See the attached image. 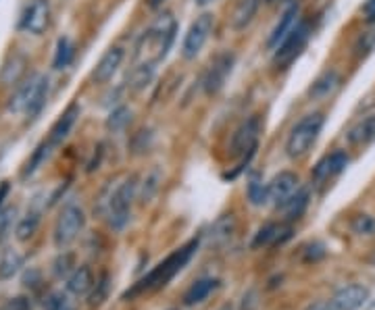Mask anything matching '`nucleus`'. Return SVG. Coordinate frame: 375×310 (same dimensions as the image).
<instances>
[{
    "label": "nucleus",
    "instance_id": "nucleus-45",
    "mask_svg": "<svg viewBox=\"0 0 375 310\" xmlns=\"http://www.w3.org/2000/svg\"><path fill=\"white\" fill-rule=\"evenodd\" d=\"M8 190H11V185L4 181V183H0V209H2V204H4V200H6V196H8Z\"/></svg>",
    "mask_w": 375,
    "mask_h": 310
},
{
    "label": "nucleus",
    "instance_id": "nucleus-35",
    "mask_svg": "<svg viewBox=\"0 0 375 310\" xmlns=\"http://www.w3.org/2000/svg\"><path fill=\"white\" fill-rule=\"evenodd\" d=\"M350 230H353L355 235L371 237V235H375V217H371V215H357L350 221Z\"/></svg>",
    "mask_w": 375,
    "mask_h": 310
},
{
    "label": "nucleus",
    "instance_id": "nucleus-11",
    "mask_svg": "<svg viewBox=\"0 0 375 310\" xmlns=\"http://www.w3.org/2000/svg\"><path fill=\"white\" fill-rule=\"evenodd\" d=\"M50 25V0H29L21 13L19 29L32 36H42Z\"/></svg>",
    "mask_w": 375,
    "mask_h": 310
},
{
    "label": "nucleus",
    "instance_id": "nucleus-49",
    "mask_svg": "<svg viewBox=\"0 0 375 310\" xmlns=\"http://www.w3.org/2000/svg\"><path fill=\"white\" fill-rule=\"evenodd\" d=\"M374 262H375V256H374Z\"/></svg>",
    "mask_w": 375,
    "mask_h": 310
},
{
    "label": "nucleus",
    "instance_id": "nucleus-5",
    "mask_svg": "<svg viewBox=\"0 0 375 310\" xmlns=\"http://www.w3.org/2000/svg\"><path fill=\"white\" fill-rule=\"evenodd\" d=\"M50 90V79L46 76H32L27 78L15 92V96L8 102V111L23 113L27 119H36L42 108L46 106Z\"/></svg>",
    "mask_w": 375,
    "mask_h": 310
},
{
    "label": "nucleus",
    "instance_id": "nucleus-2",
    "mask_svg": "<svg viewBox=\"0 0 375 310\" xmlns=\"http://www.w3.org/2000/svg\"><path fill=\"white\" fill-rule=\"evenodd\" d=\"M196 248H198V239H190L184 248H179L173 254H169L154 271H150L144 279H140L138 286H134L130 292H125L123 298H134V296H138V294H142L146 290H156V288L167 286L171 281V277L175 273H179L188 265V260L192 258V254L196 252Z\"/></svg>",
    "mask_w": 375,
    "mask_h": 310
},
{
    "label": "nucleus",
    "instance_id": "nucleus-32",
    "mask_svg": "<svg viewBox=\"0 0 375 310\" xmlns=\"http://www.w3.org/2000/svg\"><path fill=\"white\" fill-rule=\"evenodd\" d=\"M50 153H53V148H50V146L46 144V140H44V142H42V144H40V146L34 150L32 158L25 162V167H23V171H21V177H23V179L32 177V175H34V173H36V171L42 167V162L48 158V155H50Z\"/></svg>",
    "mask_w": 375,
    "mask_h": 310
},
{
    "label": "nucleus",
    "instance_id": "nucleus-38",
    "mask_svg": "<svg viewBox=\"0 0 375 310\" xmlns=\"http://www.w3.org/2000/svg\"><path fill=\"white\" fill-rule=\"evenodd\" d=\"M71 267H74V256L71 254H63V256H59L55 260V275L57 277H65V275H69Z\"/></svg>",
    "mask_w": 375,
    "mask_h": 310
},
{
    "label": "nucleus",
    "instance_id": "nucleus-21",
    "mask_svg": "<svg viewBox=\"0 0 375 310\" xmlns=\"http://www.w3.org/2000/svg\"><path fill=\"white\" fill-rule=\"evenodd\" d=\"M219 288V279L215 277H203V279H196L188 292L184 294V304L186 307H196V304H203L215 290Z\"/></svg>",
    "mask_w": 375,
    "mask_h": 310
},
{
    "label": "nucleus",
    "instance_id": "nucleus-48",
    "mask_svg": "<svg viewBox=\"0 0 375 310\" xmlns=\"http://www.w3.org/2000/svg\"><path fill=\"white\" fill-rule=\"evenodd\" d=\"M219 310H233V309H231V304H224Z\"/></svg>",
    "mask_w": 375,
    "mask_h": 310
},
{
    "label": "nucleus",
    "instance_id": "nucleus-31",
    "mask_svg": "<svg viewBox=\"0 0 375 310\" xmlns=\"http://www.w3.org/2000/svg\"><path fill=\"white\" fill-rule=\"evenodd\" d=\"M38 225H40V213L38 211H27V215L17 223V230H15V237L19 241H27L29 237H34V233L38 232Z\"/></svg>",
    "mask_w": 375,
    "mask_h": 310
},
{
    "label": "nucleus",
    "instance_id": "nucleus-44",
    "mask_svg": "<svg viewBox=\"0 0 375 310\" xmlns=\"http://www.w3.org/2000/svg\"><path fill=\"white\" fill-rule=\"evenodd\" d=\"M361 17L367 23H375V0H365L361 6Z\"/></svg>",
    "mask_w": 375,
    "mask_h": 310
},
{
    "label": "nucleus",
    "instance_id": "nucleus-37",
    "mask_svg": "<svg viewBox=\"0 0 375 310\" xmlns=\"http://www.w3.org/2000/svg\"><path fill=\"white\" fill-rule=\"evenodd\" d=\"M375 48V29L371 31H367V34H363V38L359 40V44H357V59H365L367 55H371Z\"/></svg>",
    "mask_w": 375,
    "mask_h": 310
},
{
    "label": "nucleus",
    "instance_id": "nucleus-30",
    "mask_svg": "<svg viewBox=\"0 0 375 310\" xmlns=\"http://www.w3.org/2000/svg\"><path fill=\"white\" fill-rule=\"evenodd\" d=\"M248 202L252 206H265L269 204V190H267V183L259 177V175H252L250 181H248Z\"/></svg>",
    "mask_w": 375,
    "mask_h": 310
},
{
    "label": "nucleus",
    "instance_id": "nucleus-14",
    "mask_svg": "<svg viewBox=\"0 0 375 310\" xmlns=\"http://www.w3.org/2000/svg\"><path fill=\"white\" fill-rule=\"evenodd\" d=\"M300 21V4L299 2H290L284 10H282V15H280V19L275 21V25L271 27V31H269V36H267V48L273 52L275 48H278V44L296 27V23Z\"/></svg>",
    "mask_w": 375,
    "mask_h": 310
},
{
    "label": "nucleus",
    "instance_id": "nucleus-33",
    "mask_svg": "<svg viewBox=\"0 0 375 310\" xmlns=\"http://www.w3.org/2000/svg\"><path fill=\"white\" fill-rule=\"evenodd\" d=\"M74 57V44L69 38H61L59 44H57V52H55V59H53V67L55 69H65L69 65Z\"/></svg>",
    "mask_w": 375,
    "mask_h": 310
},
{
    "label": "nucleus",
    "instance_id": "nucleus-1",
    "mask_svg": "<svg viewBox=\"0 0 375 310\" xmlns=\"http://www.w3.org/2000/svg\"><path fill=\"white\" fill-rule=\"evenodd\" d=\"M175 31H177L175 17L171 13L158 15L150 23L149 29L140 36V40L136 44V59H138V63L146 61V63L158 65L167 57V52L171 50L173 40H175Z\"/></svg>",
    "mask_w": 375,
    "mask_h": 310
},
{
    "label": "nucleus",
    "instance_id": "nucleus-20",
    "mask_svg": "<svg viewBox=\"0 0 375 310\" xmlns=\"http://www.w3.org/2000/svg\"><path fill=\"white\" fill-rule=\"evenodd\" d=\"M290 235H292V230H290V227H286V225H282V223H267V225H263L259 232L254 233L250 248H252V250H259V248L280 246V244H284L286 239H290Z\"/></svg>",
    "mask_w": 375,
    "mask_h": 310
},
{
    "label": "nucleus",
    "instance_id": "nucleus-18",
    "mask_svg": "<svg viewBox=\"0 0 375 310\" xmlns=\"http://www.w3.org/2000/svg\"><path fill=\"white\" fill-rule=\"evenodd\" d=\"M259 8H261V0H238L229 15V27L236 34L246 31L252 25V21L257 19Z\"/></svg>",
    "mask_w": 375,
    "mask_h": 310
},
{
    "label": "nucleus",
    "instance_id": "nucleus-19",
    "mask_svg": "<svg viewBox=\"0 0 375 310\" xmlns=\"http://www.w3.org/2000/svg\"><path fill=\"white\" fill-rule=\"evenodd\" d=\"M77 117H79V106H77V104H69V108L55 121V125L50 127L48 140H46V144H48L53 150L59 148V146L69 138L71 129H74L75 123H77Z\"/></svg>",
    "mask_w": 375,
    "mask_h": 310
},
{
    "label": "nucleus",
    "instance_id": "nucleus-41",
    "mask_svg": "<svg viewBox=\"0 0 375 310\" xmlns=\"http://www.w3.org/2000/svg\"><path fill=\"white\" fill-rule=\"evenodd\" d=\"M259 309V292L257 290H248L242 296V307L240 310H257Z\"/></svg>",
    "mask_w": 375,
    "mask_h": 310
},
{
    "label": "nucleus",
    "instance_id": "nucleus-4",
    "mask_svg": "<svg viewBox=\"0 0 375 310\" xmlns=\"http://www.w3.org/2000/svg\"><path fill=\"white\" fill-rule=\"evenodd\" d=\"M325 125V115L321 111H313L302 115L292 125L286 138V155L292 160H300L313 150Z\"/></svg>",
    "mask_w": 375,
    "mask_h": 310
},
{
    "label": "nucleus",
    "instance_id": "nucleus-28",
    "mask_svg": "<svg viewBox=\"0 0 375 310\" xmlns=\"http://www.w3.org/2000/svg\"><path fill=\"white\" fill-rule=\"evenodd\" d=\"M132 119H134V111L130 106H125V104H119L109 113V117L104 121V127H107L109 134H121V132H125L130 127Z\"/></svg>",
    "mask_w": 375,
    "mask_h": 310
},
{
    "label": "nucleus",
    "instance_id": "nucleus-23",
    "mask_svg": "<svg viewBox=\"0 0 375 310\" xmlns=\"http://www.w3.org/2000/svg\"><path fill=\"white\" fill-rule=\"evenodd\" d=\"M25 67H27V59L21 52H13L4 61V65H2L0 83L2 85H15V83H19L23 79V76H25Z\"/></svg>",
    "mask_w": 375,
    "mask_h": 310
},
{
    "label": "nucleus",
    "instance_id": "nucleus-22",
    "mask_svg": "<svg viewBox=\"0 0 375 310\" xmlns=\"http://www.w3.org/2000/svg\"><path fill=\"white\" fill-rule=\"evenodd\" d=\"M346 140H348L350 146H367V144H371L375 140V113L363 117L361 121H357L348 129Z\"/></svg>",
    "mask_w": 375,
    "mask_h": 310
},
{
    "label": "nucleus",
    "instance_id": "nucleus-7",
    "mask_svg": "<svg viewBox=\"0 0 375 310\" xmlns=\"http://www.w3.org/2000/svg\"><path fill=\"white\" fill-rule=\"evenodd\" d=\"M261 129H263L261 117H259V115H252V117H248L246 121H242L240 127L233 132L231 142H229V155L233 156V158H242L240 167L248 164L250 158L257 155Z\"/></svg>",
    "mask_w": 375,
    "mask_h": 310
},
{
    "label": "nucleus",
    "instance_id": "nucleus-27",
    "mask_svg": "<svg viewBox=\"0 0 375 310\" xmlns=\"http://www.w3.org/2000/svg\"><path fill=\"white\" fill-rule=\"evenodd\" d=\"M94 275L88 267H79L67 279V292L74 296H86L94 290Z\"/></svg>",
    "mask_w": 375,
    "mask_h": 310
},
{
    "label": "nucleus",
    "instance_id": "nucleus-9",
    "mask_svg": "<svg viewBox=\"0 0 375 310\" xmlns=\"http://www.w3.org/2000/svg\"><path fill=\"white\" fill-rule=\"evenodd\" d=\"M233 65H236V55L231 50H221L209 61L200 79V85L207 96H217L224 90L227 79L231 78Z\"/></svg>",
    "mask_w": 375,
    "mask_h": 310
},
{
    "label": "nucleus",
    "instance_id": "nucleus-6",
    "mask_svg": "<svg viewBox=\"0 0 375 310\" xmlns=\"http://www.w3.org/2000/svg\"><path fill=\"white\" fill-rule=\"evenodd\" d=\"M308 40H311V25H308V21L300 19L296 27L273 50L271 63H273L275 71H288L299 61L300 55L304 52Z\"/></svg>",
    "mask_w": 375,
    "mask_h": 310
},
{
    "label": "nucleus",
    "instance_id": "nucleus-36",
    "mask_svg": "<svg viewBox=\"0 0 375 310\" xmlns=\"http://www.w3.org/2000/svg\"><path fill=\"white\" fill-rule=\"evenodd\" d=\"M325 254H327V250H325V244H321V241H313V244H308L306 248H304V262H319V260H323L325 258Z\"/></svg>",
    "mask_w": 375,
    "mask_h": 310
},
{
    "label": "nucleus",
    "instance_id": "nucleus-15",
    "mask_svg": "<svg viewBox=\"0 0 375 310\" xmlns=\"http://www.w3.org/2000/svg\"><path fill=\"white\" fill-rule=\"evenodd\" d=\"M342 85V78L338 73V69L329 67L325 71H321L317 78L311 81L308 90H306V96L308 100L313 102H323V100H329Z\"/></svg>",
    "mask_w": 375,
    "mask_h": 310
},
{
    "label": "nucleus",
    "instance_id": "nucleus-17",
    "mask_svg": "<svg viewBox=\"0 0 375 310\" xmlns=\"http://www.w3.org/2000/svg\"><path fill=\"white\" fill-rule=\"evenodd\" d=\"M369 300V290L365 286L353 283L336 292V296L329 300L334 310H359Z\"/></svg>",
    "mask_w": 375,
    "mask_h": 310
},
{
    "label": "nucleus",
    "instance_id": "nucleus-34",
    "mask_svg": "<svg viewBox=\"0 0 375 310\" xmlns=\"http://www.w3.org/2000/svg\"><path fill=\"white\" fill-rule=\"evenodd\" d=\"M161 181H163L161 171H158V169H152L149 175H146L144 183H142V190H140V200H142V202H150V200L156 196V192H158V188H161Z\"/></svg>",
    "mask_w": 375,
    "mask_h": 310
},
{
    "label": "nucleus",
    "instance_id": "nucleus-8",
    "mask_svg": "<svg viewBox=\"0 0 375 310\" xmlns=\"http://www.w3.org/2000/svg\"><path fill=\"white\" fill-rule=\"evenodd\" d=\"M215 29V15L205 10L200 13L188 27V31L184 34V40H182V57L184 61H194L203 48L207 46L211 34Z\"/></svg>",
    "mask_w": 375,
    "mask_h": 310
},
{
    "label": "nucleus",
    "instance_id": "nucleus-3",
    "mask_svg": "<svg viewBox=\"0 0 375 310\" xmlns=\"http://www.w3.org/2000/svg\"><path fill=\"white\" fill-rule=\"evenodd\" d=\"M138 198V179L125 177L121 183H117L107 200H104V215L109 221V227L113 232H123L132 219V206Z\"/></svg>",
    "mask_w": 375,
    "mask_h": 310
},
{
    "label": "nucleus",
    "instance_id": "nucleus-43",
    "mask_svg": "<svg viewBox=\"0 0 375 310\" xmlns=\"http://www.w3.org/2000/svg\"><path fill=\"white\" fill-rule=\"evenodd\" d=\"M11 215H15V211H4L0 213V241L6 237V233L11 232Z\"/></svg>",
    "mask_w": 375,
    "mask_h": 310
},
{
    "label": "nucleus",
    "instance_id": "nucleus-24",
    "mask_svg": "<svg viewBox=\"0 0 375 310\" xmlns=\"http://www.w3.org/2000/svg\"><path fill=\"white\" fill-rule=\"evenodd\" d=\"M236 230H238L236 217H233V215H224V217H219V219L211 225L207 237H209V241H211L213 246H225V244L236 235Z\"/></svg>",
    "mask_w": 375,
    "mask_h": 310
},
{
    "label": "nucleus",
    "instance_id": "nucleus-16",
    "mask_svg": "<svg viewBox=\"0 0 375 310\" xmlns=\"http://www.w3.org/2000/svg\"><path fill=\"white\" fill-rule=\"evenodd\" d=\"M348 162H350V158H348V155H346L344 150H336V153H332V155L323 156V158L313 167L311 177H313L315 183H325V181L334 179V177H338V175L348 167Z\"/></svg>",
    "mask_w": 375,
    "mask_h": 310
},
{
    "label": "nucleus",
    "instance_id": "nucleus-10",
    "mask_svg": "<svg viewBox=\"0 0 375 310\" xmlns=\"http://www.w3.org/2000/svg\"><path fill=\"white\" fill-rule=\"evenodd\" d=\"M86 215L79 204H65L63 211L59 213V219L55 223V246L57 248H67L74 244L75 237L83 230Z\"/></svg>",
    "mask_w": 375,
    "mask_h": 310
},
{
    "label": "nucleus",
    "instance_id": "nucleus-46",
    "mask_svg": "<svg viewBox=\"0 0 375 310\" xmlns=\"http://www.w3.org/2000/svg\"><path fill=\"white\" fill-rule=\"evenodd\" d=\"M306 310H334V309H332V304H329V302H317V304L308 307Z\"/></svg>",
    "mask_w": 375,
    "mask_h": 310
},
{
    "label": "nucleus",
    "instance_id": "nucleus-39",
    "mask_svg": "<svg viewBox=\"0 0 375 310\" xmlns=\"http://www.w3.org/2000/svg\"><path fill=\"white\" fill-rule=\"evenodd\" d=\"M107 290H109V277L104 275V277L96 283V290H94V294L90 296V304H92V307L100 304V302L107 298Z\"/></svg>",
    "mask_w": 375,
    "mask_h": 310
},
{
    "label": "nucleus",
    "instance_id": "nucleus-42",
    "mask_svg": "<svg viewBox=\"0 0 375 310\" xmlns=\"http://www.w3.org/2000/svg\"><path fill=\"white\" fill-rule=\"evenodd\" d=\"M48 310H74V307L69 304L67 296H53L48 302Z\"/></svg>",
    "mask_w": 375,
    "mask_h": 310
},
{
    "label": "nucleus",
    "instance_id": "nucleus-29",
    "mask_svg": "<svg viewBox=\"0 0 375 310\" xmlns=\"http://www.w3.org/2000/svg\"><path fill=\"white\" fill-rule=\"evenodd\" d=\"M23 267V256L17 250H6L0 258V279H13Z\"/></svg>",
    "mask_w": 375,
    "mask_h": 310
},
{
    "label": "nucleus",
    "instance_id": "nucleus-13",
    "mask_svg": "<svg viewBox=\"0 0 375 310\" xmlns=\"http://www.w3.org/2000/svg\"><path fill=\"white\" fill-rule=\"evenodd\" d=\"M123 61H125V48H123V46H117V44H115V46H111V48H107L104 55L98 59L94 71H92V81H94L96 85H107L111 79L119 73Z\"/></svg>",
    "mask_w": 375,
    "mask_h": 310
},
{
    "label": "nucleus",
    "instance_id": "nucleus-40",
    "mask_svg": "<svg viewBox=\"0 0 375 310\" xmlns=\"http://www.w3.org/2000/svg\"><path fill=\"white\" fill-rule=\"evenodd\" d=\"M0 310H32V302L25 296H15V298H8L0 307Z\"/></svg>",
    "mask_w": 375,
    "mask_h": 310
},
{
    "label": "nucleus",
    "instance_id": "nucleus-25",
    "mask_svg": "<svg viewBox=\"0 0 375 310\" xmlns=\"http://www.w3.org/2000/svg\"><path fill=\"white\" fill-rule=\"evenodd\" d=\"M154 76H156V65L154 63H146V61H140V63H136L132 67V71L128 76V81H130L128 85H130L132 92H142V90H146L150 83H152Z\"/></svg>",
    "mask_w": 375,
    "mask_h": 310
},
{
    "label": "nucleus",
    "instance_id": "nucleus-26",
    "mask_svg": "<svg viewBox=\"0 0 375 310\" xmlns=\"http://www.w3.org/2000/svg\"><path fill=\"white\" fill-rule=\"evenodd\" d=\"M308 202H311V194H308V190H306V188H300L299 192H296L284 206H280L278 211H282V215H284L286 221H299L300 217L306 213Z\"/></svg>",
    "mask_w": 375,
    "mask_h": 310
},
{
    "label": "nucleus",
    "instance_id": "nucleus-47",
    "mask_svg": "<svg viewBox=\"0 0 375 310\" xmlns=\"http://www.w3.org/2000/svg\"><path fill=\"white\" fill-rule=\"evenodd\" d=\"M215 0H194V4H198V6H209V4H213Z\"/></svg>",
    "mask_w": 375,
    "mask_h": 310
},
{
    "label": "nucleus",
    "instance_id": "nucleus-12",
    "mask_svg": "<svg viewBox=\"0 0 375 310\" xmlns=\"http://www.w3.org/2000/svg\"><path fill=\"white\" fill-rule=\"evenodd\" d=\"M267 190L269 202L280 209L300 190V177L294 171H280L275 177H271V181H267Z\"/></svg>",
    "mask_w": 375,
    "mask_h": 310
}]
</instances>
